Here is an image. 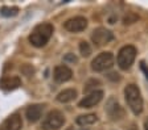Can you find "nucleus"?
Listing matches in <instances>:
<instances>
[{
	"label": "nucleus",
	"mask_w": 148,
	"mask_h": 130,
	"mask_svg": "<svg viewBox=\"0 0 148 130\" xmlns=\"http://www.w3.org/2000/svg\"><path fill=\"white\" fill-rule=\"evenodd\" d=\"M54 28L49 22H44V24H38L34 26L32 33L29 34V42L33 45L34 47H42L49 42L50 37H52Z\"/></svg>",
	"instance_id": "f257e3e1"
},
{
	"label": "nucleus",
	"mask_w": 148,
	"mask_h": 130,
	"mask_svg": "<svg viewBox=\"0 0 148 130\" xmlns=\"http://www.w3.org/2000/svg\"><path fill=\"white\" fill-rule=\"evenodd\" d=\"M124 97H126V101L128 104L130 109L135 115H140L143 110V99H142V93L139 91L138 86L128 84L124 88Z\"/></svg>",
	"instance_id": "f03ea898"
},
{
	"label": "nucleus",
	"mask_w": 148,
	"mask_h": 130,
	"mask_svg": "<svg viewBox=\"0 0 148 130\" xmlns=\"http://www.w3.org/2000/svg\"><path fill=\"white\" fill-rule=\"evenodd\" d=\"M136 58V49L131 45L122 47L118 53V66L122 70H128L132 66L134 61Z\"/></svg>",
	"instance_id": "7ed1b4c3"
},
{
	"label": "nucleus",
	"mask_w": 148,
	"mask_h": 130,
	"mask_svg": "<svg viewBox=\"0 0 148 130\" xmlns=\"http://www.w3.org/2000/svg\"><path fill=\"white\" fill-rule=\"evenodd\" d=\"M112 65H114V55H112V53L105 51V53H101L99 55H97L95 58L92 59L91 68L95 72H102L111 68Z\"/></svg>",
	"instance_id": "20e7f679"
},
{
	"label": "nucleus",
	"mask_w": 148,
	"mask_h": 130,
	"mask_svg": "<svg viewBox=\"0 0 148 130\" xmlns=\"http://www.w3.org/2000/svg\"><path fill=\"white\" fill-rule=\"evenodd\" d=\"M65 122V117L60 110H50L46 117L42 121V127L44 130H58L60 127L64 125Z\"/></svg>",
	"instance_id": "39448f33"
},
{
	"label": "nucleus",
	"mask_w": 148,
	"mask_h": 130,
	"mask_svg": "<svg viewBox=\"0 0 148 130\" xmlns=\"http://www.w3.org/2000/svg\"><path fill=\"white\" fill-rule=\"evenodd\" d=\"M112 40H114L112 32L106 28H97V29H94V32H92V34H91V41L95 43L97 46L107 45V43L111 42Z\"/></svg>",
	"instance_id": "423d86ee"
},
{
	"label": "nucleus",
	"mask_w": 148,
	"mask_h": 130,
	"mask_svg": "<svg viewBox=\"0 0 148 130\" xmlns=\"http://www.w3.org/2000/svg\"><path fill=\"white\" fill-rule=\"evenodd\" d=\"M86 26H87V20L85 17H82V16L71 17L64 24V28L68 32H71V33H79V32L85 30Z\"/></svg>",
	"instance_id": "0eeeda50"
},
{
	"label": "nucleus",
	"mask_w": 148,
	"mask_h": 130,
	"mask_svg": "<svg viewBox=\"0 0 148 130\" xmlns=\"http://www.w3.org/2000/svg\"><path fill=\"white\" fill-rule=\"evenodd\" d=\"M106 110H107L108 116H110L112 120H120V118L124 116V110L123 108L119 105V102H118L116 99L114 97H110L106 104Z\"/></svg>",
	"instance_id": "6e6552de"
},
{
	"label": "nucleus",
	"mask_w": 148,
	"mask_h": 130,
	"mask_svg": "<svg viewBox=\"0 0 148 130\" xmlns=\"http://www.w3.org/2000/svg\"><path fill=\"white\" fill-rule=\"evenodd\" d=\"M103 97V92L102 91H94V92H90L89 95L83 97L79 102H78V106L79 108H92L95 106L99 101Z\"/></svg>",
	"instance_id": "1a4fd4ad"
},
{
	"label": "nucleus",
	"mask_w": 148,
	"mask_h": 130,
	"mask_svg": "<svg viewBox=\"0 0 148 130\" xmlns=\"http://www.w3.org/2000/svg\"><path fill=\"white\" fill-rule=\"evenodd\" d=\"M53 76H54V80L57 82V83H65V82H68L71 79L73 71L65 65L57 66V67L54 68V75H53Z\"/></svg>",
	"instance_id": "9d476101"
},
{
	"label": "nucleus",
	"mask_w": 148,
	"mask_h": 130,
	"mask_svg": "<svg viewBox=\"0 0 148 130\" xmlns=\"http://www.w3.org/2000/svg\"><path fill=\"white\" fill-rule=\"evenodd\" d=\"M42 112H44V105L34 104V105H31L27 108L25 116H27L29 122H37L41 118V116H42Z\"/></svg>",
	"instance_id": "9b49d317"
},
{
	"label": "nucleus",
	"mask_w": 148,
	"mask_h": 130,
	"mask_svg": "<svg viewBox=\"0 0 148 130\" xmlns=\"http://www.w3.org/2000/svg\"><path fill=\"white\" fill-rule=\"evenodd\" d=\"M21 86V80L18 76H4L0 80V87L5 91H13Z\"/></svg>",
	"instance_id": "f8f14e48"
},
{
	"label": "nucleus",
	"mask_w": 148,
	"mask_h": 130,
	"mask_svg": "<svg viewBox=\"0 0 148 130\" xmlns=\"http://www.w3.org/2000/svg\"><path fill=\"white\" fill-rule=\"evenodd\" d=\"M21 127H23V121L18 115L9 116L3 125V130H20Z\"/></svg>",
	"instance_id": "ddd939ff"
},
{
	"label": "nucleus",
	"mask_w": 148,
	"mask_h": 130,
	"mask_svg": "<svg viewBox=\"0 0 148 130\" xmlns=\"http://www.w3.org/2000/svg\"><path fill=\"white\" fill-rule=\"evenodd\" d=\"M77 97V91L73 90V88H68V90H64L57 95V100L60 102H70L71 100H74Z\"/></svg>",
	"instance_id": "4468645a"
},
{
	"label": "nucleus",
	"mask_w": 148,
	"mask_h": 130,
	"mask_svg": "<svg viewBox=\"0 0 148 130\" xmlns=\"http://www.w3.org/2000/svg\"><path fill=\"white\" fill-rule=\"evenodd\" d=\"M97 116L95 115H82L77 117V124L81 126H86V125H92L94 122H97Z\"/></svg>",
	"instance_id": "2eb2a0df"
},
{
	"label": "nucleus",
	"mask_w": 148,
	"mask_h": 130,
	"mask_svg": "<svg viewBox=\"0 0 148 130\" xmlns=\"http://www.w3.org/2000/svg\"><path fill=\"white\" fill-rule=\"evenodd\" d=\"M0 13L4 16V17H13L18 13V8L17 7H3Z\"/></svg>",
	"instance_id": "dca6fc26"
},
{
	"label": "nucleus",
	"mask_w": 148,
	"mask_h": 130,
	"mask_svg": "<svg viewBox=\"0 0 148 130\" xmlns=\"http://www.w3.org/2000/svg\"><path fill=\"white\" fill-rule=\"evenodd\" d=\"M79 51H81V55L82 57H89L91 54V46H90L87 42L82 41L79 43Z\"/></svg>",
	"instance_id": "f3484780"
},
{
	"label": "nucleus",
	"mask_w": 148,
	"mask_h": 130,
	"mask_svg": "<svg viewBox=\"0 0 148 130\" xmlns=\"http://www.w3.org/2000/svg\"><path fill=\"white\" fill-rule=\"evenodd\" d=\"M97 86H101V82L99 80H95V79H91L86 83V87H85V92H94L95 91V87Z\"/></svg>",
	"instance_id": "a211bd4d"
},
{
	"label": "nucleus",
	"mask_w": 148,
	"mask_h": 130,
	"mask_svg": "<svg viewBox=\"0 0 148 130\" xmlns=\"http://www.w3.org/2000/svg\"><path fill=\"white\" fill-rule=\"evenodd\" d=\"M65 61L66 62H77V57L74 55V54H66V57H65Z\"/></svg>",
	"instance_id": "6ab92c4d"
},
{
	"label": "nucleus",
	"mask_w": 148,
	"mask_h": 130,
	"mask_svg": "<svg viewBox=\"0 0 148 130\" xmlns=\"http://www.w3.org/2000/svg\"><path fill=\"white\" fill-rule=\"evenodd\" d=\"M140 68H142L143 71H144V74H145V76H147V79H148V66L145 65L144 62H140Z\"/></svg>",
	"instance_id": "aec40b11"
},
{
	"label": "nucleus",
	"mask_w": 148,
	"mask_h": 130,
	"mask_svg": "<svg viewBox=\"0 0 148 130\" xmlns=\"http://www.w3.org/2000/svg\"><path fill=\"white\" fill-rule=\"evenodd\" d=\"M144 127H145V130H148V120H145V122H144Z\"/></svg>",
	"instance_id": "412c9836"
},
{
	"label": "nucleus",
	"mask_w": 148,
	"mask_h": 130,
	"mask_svg": "<svg viewBox=\"0 0 148 130\" xmlns=\"http://www.w3.org/2000/svg\"><path fill=\"white\" fill-rule=\"evenodd\" d=\"M131 130H136V127H135V126H132V127H131Z\"/></svg>",
	"instance_id": "4be33fe9"
}]
</instances>
